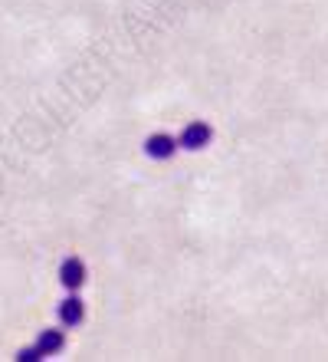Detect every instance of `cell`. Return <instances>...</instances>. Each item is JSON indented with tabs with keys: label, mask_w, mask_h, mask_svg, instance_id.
Listing matches in <instances>:
<instances>
[{
	"label": "cell",
	"mask_w": 328,
	"mask_h": 362,
	"mask_svg": "<svg viewBox=\"0 0 328 362\" xmlns=\"http://www.w3.org/2000/svg\"><path fill=\"white\" fill-rule=\"evenodd\" d=\"M210 139H214V129L207 122H200V119H194V122L184 125V132L178 135V148H188V152H200V148H207L210 145Z\"/></svg>",
	"instance_id": "1"
},
{
	"label": "cell",
	"mask_w": 328,
	"mask_h": 362,
	"mask_svg": "<svg viewBox=\"0 0 328 362\" xmlns=\"http://www.w3.org/2000/svg\"><path fill=\"white\" fill-rule=\"evenodd\" d=\"M145 152H148V158H154V162H168V158H174V152H178V139H171V135H164V132L148 135V139H145Z\"/></svg>",
	"instance_id": "2"
},
{
	"label": "cell",
	"mask_w": 328,
	"mask_h": 362,
	"mask_svg": "<svg viewBox=\"0 0 328 362\" xmlns=\"http://www.w3.org/2000/svg\"><path fill=\"white\" fill-rule=\"evenodd\" d=\"M59 284L69 290V293H75L79 286L85 284V264L79 257H66L63 267H59Z\"/></svg>",
	"instance_id": "3"
},
{
	"label": "cell",
	"mask_w": 328,
	"mask_h": 362,
	"mask_svg": "<svg viewBox=\"0 0 328 362\" xmlns=\"http://www.w3.org/2000/svg\"><path fill=\"white\" fill-rule=\"evenodd\" d=\"M66 346V336H63V329H43V333L37 336V356L40 359H47V356H56L59 349Z\"/></svg>",
	"instance_id": "4"
},
{
	"label": "cell",
	"mask_w": 328,
	"mask_h": 362,
	"mask_svg": "<svg viewBox=\"0 0 328 362\" xmlns=\"http://www.w3.org/2000/svg\"><path fill=\"white\" fill-rule=\"evenodd\" d=\"M85 320V306H83V300L79 296H66L63 303H59V323L63 326H79Z\"/></svg>",
	"instance_id": "5"
},
{
	"label": "cell",
	"mask_w": 328,
	"mask_h": 362,
	"mask_svg": "<svg viewBox=\"0 0 328 362\" xmlns=\"http://www.w3.org/2000/svg\"><path fill=\"white\" fill-rule=\"evenodd\" d=\"M17 359H20V362H40V356H37V349L30 346V349H20Z\"/></svg>",
	"instance_id": "6"
}]
</instances>
